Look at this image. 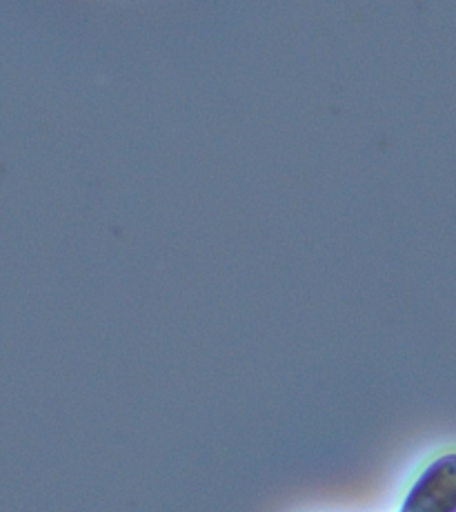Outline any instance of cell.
<instances>
[{
  "mask_svg": "<svg viewBox=\"0 0 456 512\" xmlns=\"http://www.w3.org/2000/svg\"><path fill=\"white\" fill-rule=\"evenodd\" d=\"M401 512H456V455H443L423 470Z\"/></svg>",
  "mask_w": 456,
  "mask_h": 512,
  "instance_id": "1",
  "label": "cell"
}]
</instances>
